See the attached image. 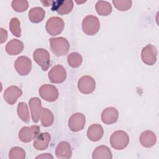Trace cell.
I'll list each match as a JSON object with an SVG mask.
<instances>
[{"label": "cell", "instance_id": "6da1fadb", "mask_svg": "<svg viewBox=\"0 0 159 159\" xmlns=\"http://www.w3.org/2000/svg\"><path fill=\"white\" fill-rule=\"evenodd\" d=\"M52 52L58 57L66 55L70 49L68 40L63 37L50 38L49 40Z\"/></svg>", "mask_w": 159, "mask_h": 159}, {"label": "cell", "instance_id": "7a4b0ae2", "mask_svg": "<svg viewBox=\"0 0 159 159\" xmlns=\"http://www.w3.org/2000/svg\"><path fill=\"white\" fill-rule=\"evenodd\" d=\"M129 143L128 134L123 130H117L113 132L110 137L111 147L116 150L125 148Z\"/></svg>", "mask_w": 159, "mask_h": 159}, {"label": "cell", "instance_id": "3957f363", "mask_svg": "<svg viewBox=\"0 0 159 159\" xmlns=\"http://www.w3.org/2000/svg\"><path fill=\"white\" fill-rule=\"evenodd\" d=\"M100 22L99 19L93 15L86 16L82 22V30L88 35H94L99 30Z\"/></svg>", "mask_w": 159, "mask_h": 159}, {"label": "cell", "instance_id": "277c9868", "mask_svg": "<svg viewBox=\"0 0 159 159\" xmlns=\"http://www.w3.org/2000/svg\"><path fill=\"white\" fill-rule=\"evenodd\" d=\"M33 58L43 71L48 70L50 65V57L47 50L42 48H37L33 53Z\"/></svg>", "mask_w": 159, "mask_h": 159}, {"label": "cell", "instance_id": "5b68a950", "mask_svg": "<svg viewBox=\"0 0 159 159\" xmlns=\"http://www.w3.org/2000/svg\"><path fill=\"white\" fill-rule=\"evenodd\" d=\"M65 26L63 20L59 17H52L46 22L45 29L50 35H57L63 30Z\"/></svg>", "mask_w": 159, "mask_h": 159}, {"label": "cell", "instance_id": "8992f818", "mask_svg": "<svg viewBox=\"0 0 159 159\" xmlns=\"http://www.w3.org/2000/svg\"><path fill=\"white\" fill-rule=\"evenodd\" d=\"M40 134V127L35 125L23 127L19 132L18 137L22 142L27 143L35 139Z\"/></svg>", "mask_w": 159, "mask_h": 159}, {"label": "cell", "instance_id": "52a82bcc", "mask_svg": "<svg viewBox=\"0 0 159 159\" xmlns=\"http://www.w3.org/2000/svg\"><path fill=\"white\" fill-rule=\"evenodd\" d=\"M40 96L48 102L55 101L58 97V91L57 88L52 84H45L42 85L39 89Z\"/></svg>", "mask_w": 159, "mask_h": 159}, {"label": "cell", "instance_id": "ba28073f", "mask_svg": "<svg viewBox=\"0 0 159 159\" xmlns=\"http://www.w3.org/2000/svg\"><path fill=\"white\" fill-rule=\"evenodd\" d=\"M158 51L157 48L151 44L143 47L141 52L142 61L147 65H153L157 61Z\"/></svg>", "mask_w": 159, "mask_h": 159}, {"label": "cell", "instance_id": "9c48e42d", "mask_svg": "<svg viewBox=\"0 0 159 159\" xmlns=\"http://www.w3.org/2000/svg\"><path fill=\"white\" fill-rule=\"evenodd\" d=\"M14 68L19 75L26 76L32 70L31 60L25 56L19 57L14 62Z\"/></svg>", "mask_w": 159, "mask_h": 159}, {"label": "cell", "instance_id": "30bf717a", "mask_svg": "<svg viewBox=\"0 0 159 159\" xmlns=\"http://www.w3.org/2000/svg\"><path fill=\"white\" fill-rule=\"evenodd\" d=\"M48 77L53 83H61L66 78V70L62 65H57L50 69L48 73Z\"/></svg>", "mask_w": 159, "mask_h": 159}, {"label": "cell", "instance_id": "8fae6325", "mask_svg": "<svg viewBox=\"0 0 159 159\" xmlns=\"http://www.w3.org/2000/svg\"><path fill=\"white\" fill-rule=\"evenodd\" d=\"M96 88V82L94 78L90 76L86 75L81 77L78 82L79 91L84 94L93 93Z\"/></svg>", "mask_w": 159, "mask_h": 159}, {"label": "cell", "instance_id": "7c38bea8", "mask_svg": "<svg viewBox=\"0 0 159 159\" xmlns=\"http://www.w3.org/2000/svg\"><path fill=\"white\" fill-rule=\"evenodd\" d=\"M86 118L84 114L76 112L72 114L68 120V127L73 132H78L83 129L85 125Z\"/></svg>", "mask_w": 159, "mask_h": 159}, {"label": "cell", "instance_id": "4fadbf2b", "mask_svg": "<svg viewBox=\"0 0 159 159\" xmlns=\"http://www.w3.org/2000/svg\"><path fill=\"white\" fill-rule=\"evenodd\" d=\"M22 94V91L17 86H11L6 88L3 94L5 101L10 105L14 104Z\"/></svg>", "mask_w": 159, "mask_h": 159}, {"label": "cell", "instance_id": "5bb4252c", "mask_svg": "<svg viewBox=\"0 0 159 159\" xmlns=\"http://www.w3.org/2000/svg\"><path fill=\"white\" fill-rule=\"evenodd\" d=\"M73 1L71 0H61L53 1L52 11H55L60 15L69 14L73 8Z\"/></svg>", "mask_w": 159, "mask_h": 159}, {"label": "cell", "instance_id": "9a60e30c", "mask_svg": "<svg viewBox=\"0 0 159 159\" xmlns=\"http://www.w3.org/2000/svg\"><path fill=\"white\" fill-rule=\"evenodd\" d=\"M31 117L33 122L37 123L41 117L43 108L42 107L41 101L39 98H32L29 101Z\"/></svg>", "mask_w": 159, "mask_h": 159}, {"label": "cell", "instance_id": "2e32d148", "mask_svg": "<svg viewBox=\"0 0 159 159\" xmlns=\"http://www.w3.org/2000/svg\"><path fill=\"white\" fill-rule=\"evenodd\" d=\"M119 117L118 111L113 107H108L105 108L101 116V120L105 124L110 125L117 122Z\"/></svg>", "mask_w": 159, "mask_h": 159}, {"label": "cell", "instance_id": "e0dca14e", "mask_svg": "<svg viewBox=\"0 0 159 159\" xmlns=\"http://www.w3.org/2000/svg\"><path fill=\"white\" fill-rule=\"evenodd\" d=\"M55 154L58 158H70L72 155V150L70 143L66 141L59 142L55 149Z\"/></svg>", "mask_w": 159, "mask_h": 159}, {"label": "cell", "instance_id": "ac0fdd59", "mask_svg": "<svg viewBox=\"0 0 159 159\" xmlns=\"http://www.w3.org/2000/svg\"><path fill=\"white\" fill-rule=\"evenodd\" d=\"M104 134L102 127L98 124H94L90 125L87 130L88 138L93 141L97 142L101 139Z\"/></svg>", "mask_w": 159, "mask_h": 159}, {"label": "cell", "instance_id": "d6986e66", "mask_svg": "<svg viewBox=\"0 0 159 159\" xmlns=\"http://www.w3.org/2000/svg\"><path fill=\"white\" fill-rule=\"evenodd\" d=\"M51 136L48 132H43L35 139L33 145L34 148L38 150H43L48 148L50 141Z\"/></svg>", "mask_w": 159, "mask_h": 159}, {"label": "cell", "instance_id": "ffe728a7", "mask_svg": "<svg viewBox=\"0 0 159 159\" xmlns=\"http://www.w3.org/2000/svg\"><path fill=\"white\" fill-rule=\"evenodd\" d=\"M139 141L143 147L150 148L155 145L157 142V136L153 132L145 130L141 134Z\"/></svg>", "mask_w": 159, "mask_h": 159}, {"label": "cell", "instance_id": "44dd1931", "mask_svg": "<svg viewBox=\"0 0 159 159\" xmlns=\"http://www.w3.org/2000/svg\"><path fill=\"white\" fill-rule=\"evenodd\" d=\"M24 50V43L18 39H12L6 45V51L10 55L19 54Z\"/></svg>", "mask_w": 159, "mask_h": 159}, {"label": "cell", "instance_id": "7402d4cb", "mask_svg": "<svg viewBox=\"0 0 159 159\" xmlns=\"http://www.w3.org/2000/svg\"><path fill=\"white\" fill-rule=\"evenodd\" d=\"M92 158L93 159H111L112 154L111 150L107 146L100 145L94 150Z\"/></svg>", "mask_w": 159, "mask_h": 159}, {"label": "cell", "instance_id": "603a6c76", "mask_svg": "<svg viewBox=\"0 0 159 159\" xmlns=\"http://www.w3.org/2000/svg\"><path fill=\"white\" fill-rule=\"evenodd\" d=\"M45 15V12L40 7H34L29 12V19L32 23H39L42 22Z\"/></svg>", "mask_w": 159, "mask_h": 159}, {"label": "cell", "instance_id": "cb8c5ba5", "mask_svg": "<svg viewBox=\"0 0 159 159\" xmlns=\"http://www.w3.org/2000/svg\"><path fill=\"white\" fill-rule=\"evenodd\" d=\"M95 9L98 14L100 16H106L109 15L112 10L111 4L105 1H97Z\"/></svg>", "mask_w": 159, "mask_h": 159}, {"label": "cell", "instance_id": "d4e9b609", "mask_svg": "<svg viewBox=\"0 0 159 159\" xmlns=\"http://www.w3.org/2000/svg\"><path fill=\"white\" fill-rule=\"evenodd\" d=\"M17 112L19 117L24 122L28 123L30 121V116L27 105L24 102H20L17 105Z\"/></svg>", "mask_w": 159, "mask_h": 159}, {"label": "cell", "instance_id": "484cf974", "mask_svg": "<svg viewBox=\"0 0 159 159\" xmlns=\"http://www.w3.org/2000/svg\"><path fill=\"white\" fill-rule=\"evenodd\" d=\"M41 124L44 127H49L52 125L54 121V117L52 112L47 108H43L41 114Z\"/></svg>", "mask_w": 159, "mask_h": 159}, {"label": "cell", "instance_id": "4316f807", "mask_svg": "<svg viewBox=\"0 0 159 159\" xmlns=\"http://www.w3.org/2000/svg\"><path fill=\"white\" fill-rule=\"evenodd\" d=\"M83 61L82 56L77 52H72L67 57V62L72 68L79 67Z\"/></svg>", "mask_w": 159, "mask_h": 159}, {"label": "cell", "instance_id": "83f0119b", "mask_svg": "<svg viewBox=\"0 0 159 159\" xmlns=\"http://www.w3.org/2000/svg\"><path fill=\"white\" fill-rule=\"evenodd\" d=\"M9 29L13 35L20 37L21 36L20 23L19 20L16 17H13L9 22Z\"/></svg>", "mask_w": 159, "mask_h": 159}, {"label": "cell", "instance_id": "f1b7e54d", "mask_svg": "<svg viewBox=\"0 0 159 159\" xmlns=\"http://www.w3.org/2000/svg\"><path fill=\"white\" fill-rule=\"evenodd\" d=\"M12 9L17 12L25 11L29 7V2L25 0H14L11 2Z\"/></svg>", "mask_w": 159, "mask_h": 159}, {"label": "cell", "instance_id": "f546056e", "mask_svg": "<svg viewBox=\"0 0 159 159\" xmlns=\"http://www.w3.org/2000/svg\"><path fill=\"white\" fill-rule=\"evenodd\" d=\"M9 157L10 159H24L25 158V152L22 148L14 147L10 150Z\"/></svg>", "mask_w": 159, "mask_h": 159}, {"label": "cell", "instance_id": "4dcf8cb0", "mask_svg": "<svg viewBox=\"0 0 159 159\" xmlns=\"http://www.w3.org/2000/svg\"><path fill=\"white\" fill-rule=\"evenodd\" d=\"M112 3L114 7L120 11H126L129 10L132 6V1L130 0H113Z\"/></svg>", "mask_w": 159, "mask_h": 159}, {"label": "cell", "instance_id": "1f68e13d", "mask_svg": "<svg viewBox=\"0 0 159 159\" xmlns=\"http://www.w3.org/2000/svg\"><path fill=\"white\" fill-rule=\"evenodd\" d=\"M0 43H2L6 41L7 39V32L3 28L0 29Z\"/></svg>", "mask_w": 159, "mask_h": 159}, {"label": "cell", "instance_id": "d6a6232c", "mask_svg": "<svg viewBox=\"0 0 159 159\" xmlns=\"http://www.w3.org/2000/svg\"><path fill=\"white\" fill-rule=\"evenodd\" d=\"M53 158V156L50 153H43L40 155H39L36 158Z\"/></svg>", "mask_w": 159, "mask_h": 159}]
</instances>
